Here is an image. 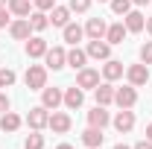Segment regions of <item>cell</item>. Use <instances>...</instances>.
Listing matches in <instances>:
<instances>
[{
    "mask_svg": "<svg viewBox=\"0 0 152 149\" xmlns=\"http://www.w3.org/2000/svg\"><path fill=\"white\" fill-rule=\"evenodd\" d=\"M23 82L29 91H44L47 88V67L44 64H29L26 73H23Z\"/></svg>",
    "mask_w": 152,
    "mask_h": 149,
    "instance_id": "1",
    "label": "cell"
},
{
    "mask_svg": "<svg viewBox=\"0 0 152 149\" xmlns=\"http://www.w3.org/2000/svg\"><path fill=\"white\" fill-rule=\"evenodd\" d=\"M85 53H88V58L108 61V58H111V44H108L105 38H91V41H88V47H85Z\"/></svg>",
    "mask_w": 152,
    "mask_h": 149,
    "instance_id": "2",
    "label": "cell"
},
{
    "mask_svg": "<svg viewBox=\"0 0 152 149\" xmlns=\"http://www.w3.org/2000/svg\"><path fill=\"white\" fill-rule=\"evenodd\" d=\"M44 61H47V70H61V67H67V50L64 47H47Z\"/></svg>",
    "mask_w": 152,
    "mask_h": 149,
    "instance_id": "3",
    "label": "cell"
},
{
    "mask_svg": "<svg viewBox=\"0 0 152 149\" xmlns=\"http://www.w3.org/2000/svg\"><path fill=\"white\" fill-rule=\"evenodd\" d=\"M47 123H50V111H47L44 105H35V108H29V114H26V126H29L32 131L47 129Z\"/></svg>",
    "mask_w": 152,
    "mask_h": 149,
    "instance_id": "4",
    "label": "cell"
},
{
    "mask_svg": "<svg viewBox=\"0 0 152 149\" xmlns=\"http://www.w3.org/2000/svg\"><path fill=\"white\" fill-rule=\"evenodd\" d=\"M126 79H129V85H134V88H140V85H146L149 82V64H129L126 67Z\"/></svg>",
    "mask_w": 152,
    "mask_h": 149,
    "instance_id": "5",
    "label": "cell"
},
{
    "mask_svg": "<svg viewBox=\"0 0 152 149\" xmlns=\"http://www.w3.org/2000/svg\"><path fill=\"white\" fill-rule=\"evenodd\" d=\"M114 102H117L120 108H134V102H137V88H134V85L114 88Z\"/></svg>",
    "mask_w": 152,
    "mask_h": 149,
    "instance_id": "6",
    "label": "cell"
},
{
    "mask_svg": "<svg viewBox=\"0 0 152 149\" xmlns=\"http://www.w3.org/2000/svg\"><path fill=\"white\" fill-rule=\"evenodd\" d=\"M70 126H73V120H70V114H67V111H53V114H50L47 129H53V134H67Z\"/></svg>",
    "mask_w": 152,
    "mask_h": 149,
    "instance_id": "7",
    "label": "cell"
},
{
    "mask_svg": "<svg viewBox=\"0 0 152 149\" xmlns=\"http://www.w3.org/2000/svg\"><path fill=\"white\" fill-rule=\"evenodd\" d=\"M111 123H114V129L120 131V134H129L134 129V111L132 108H120L117 117H111Z\"/></svg>",
    "mask_w": 152,
    "mask_h": 149,
    "instance_id": "8",
    "label": "cell"
},
{
    "mask_svg": "<svg viewBox=\"0 0 152 149\" xmlns=\"http://www.w3.org/2000/svg\"><path fill=\"white\" fill-rule=\"evenodd\" d=\"M76 85H79L82 91H94L96 85H99V70H94V67H82V70L76 73Z\"/></svg>",
    "mask_w": 152,
    "mask_h": 149,
    "instance_id": "9",
    "label": "cell"
},
{
    "mask_svg": "<svg viewBox=\"0 0 152 149\" xmlns=\"http://www.w3.org/2000/svg\"><path fill=\"white\" fill-rule=\"evenodd\" d=\"M61 102H64V91H61V88H44V91H41V105H44L47 111H56Z\"/></svg>",
    "mask_w": 152,
    "mask_h": 149,
    "instance_id": "10",
    "label": "cell"
},
{
    "mask_svg": "<svg viewBox=\"0 0 152 149\" xmlns=\"http://www.w3.org/2000/svg\"><path fill=\"white\" fill-rule=\"evenodd\" d=\"M9 35L15 38V41H26V38L32 35V23H29V18H18L9 23Z\"/></svg>",
    "mask_w": 152,
    "mask_h": 149,
    "instance_id": "11",
    "label": "cell"
},
{
    "mask_svg": "<svg viewBox=\"0 0 152 149\" xmlns=\"http://www.w3.org/2000/svg\"><path fill=\"white\" fill-rule=\"evenodd\" d=\"M123 23H126L129 32H143V26H146V15L137 12V9H129V12L123 15Z\"/></svg>",
    "mask_w": 152,
    "mask_h": 149,
    "instance_id": "12",
    "label": "cell"
},
{
    "mask_svg": "<svg viewBox=\"0 0 152 149\" xmlns=\"http://www.w3.org/2000/svg\"><path fill=\"white\" fill-rule=\"evenodd\" d=\"M111 123V114L105 111V105H96L88 111V126H94V129H105Z\"/></svg>",
    "mask_w": 152,
    "mask_h": 149,
    "instance_id": "13",
    "label": "cell"
},
{
    "mask_svg": "<svg viewBox=\"0 0 152 149\" xmlns=\"http://www.w3.org/2000/svg\"><path fill=\"white\" fill-rule=\"evenodd\" d=\"M126 73V67H123V61H117V58H108L105 64H102V79L105 82H117V79H123Z\"/></svg>",
    "mask_w": 152,
    "mask_h": 149,
    "instance_id": "14",
    "label": "cell"
},
{
    "mask_svg": "<svg viewBox=\"0 0 152 149\" xmlns=\"http://www.w3.org/2000/svg\"><path fill=\"white\" fill-rule=\"evenodd\" d=\"M82 102H85V91H82L79 85H73V88H67V91H64V105H67L70 111L82 108Z\"/></svg>",
    "mask_w": 152,
    "mask_h": 149,
    "instance_id": "15",
    "label": "cell"
},
{
    "mask_svg": "<svg viewBox=\"0 0 152 149\" xmlns=\"http://www.w3.org/2000/svg\"><path fill=\"white\" fill-rule=\"evenodd\" d=\"M102 140H105L102 129H94V126H88V129L82 131V143H85L88 149H99V146H102Z\"/></svg>",
    "mask_w": 152,
    "mask_h": 149,
    "instance_id": "16",
    "label": "cell"
},
{
    "mask_svg": "<svg viewBox=\"0 0 152 149\" xmlns=\"http://www.w3.org/2000/svg\"><path fill=\"white\" fill-rule=\"evenodd\" d=\"M105 32H108V23L102 18H88V23H85V35L88 38H105Z\"/></svg>",
    "mask_w": 152,
    "mask_h": 149,
    "instance_id": "17",
    "label": "cell"
},
{
    "mask_svg": "<svg viewBox=\"0 0 152 149\" xmlns=\"http://www.w3.org/2000/svg\"><path fill=\"white\" fill-rule=\"evenodd\" d=\"M20 126H23V120H20L15 111H6L0 114V131H6V134H12V131H18Z\"/></svg>",
    "mask_w": 152,
    "mask_h": 149,
    "instance_id": "18",
    "label": "cell"
},
{
    "mask_svg": "<svg viewBox=\"0 0 152 149\" xmlns=\"http://www.w3.org/2000/svg\"><path fill=\"white\" fill-rule=\"evenodd\" d=\"M70 15H73L70 6H53L50 9V23L53 26H67L70 23Z\"/></svg>",
    "mask_w": 152,
    "mask_h": 149,
    "instance_id": "19",
    "label": "cell"
},
{
    "mask_svg": "<svg viewBox=\"0 0 152 149\" xmlns=\"http://www.w3.org/2000/svg\"><path fill=\"white\" fill-rule=\"evenodd\" d=\"M44 53H47V41H44V38H38V35L26 38V56L29 58H41Z\"/></svg>",
    "mask_w": 152,
    "mask_h": 149,
    "instance_id": "20",
    "label": "cell"
},
{
    "mask_svg": "<svg viewBox=\"0 0 152 149\" xmlns=\"http://www.w3.org/2000/svg\"><path fill=\"white\" fill-rule=\"evenodd\" d=\"M129 35V29H126V23H123V20H117V23H111V26H108V32H105V41H108V44H123V38Z\"/></svg>",
    "mask_w": 152,
    "mask_h": 149,
    "instance_id": "21",
    "label": "cell"
},
{
    "mask_svg": "<svg viewBox=\"0 0 152 149\" xmlns=\"http://www.w3.org/2000/svg\"><path fill=\"white\" fill-rule=\"evenodd\" d=\"M94 96H96V105H111L114 102V85L111 82H102L94 88Z\"/></svg>",
    "mask_w": 152,
    "mask_h": 149,
    "instance_id": "22",
    "label": "cell"
},
{
    "mask_svg": "<svg viewBox=\"0 0 152 149\" xmlns=\"http://www.w3.org/2000/svg\"><path fill=\"white\" fill-rule=\"evenodd\" d=\"M61 35H64L67 44H73V47H76V44L85 38V29H82L79 23H67V26H61Z\"/></svg>",
    "mask_w": 152,
    "mask_h": 149,
    "instance_id": "23",
    "label": "cell"
},
{
    "mask_svg": "<svg viewBox=\"0 0 152 149\" xmlns=\"http://www.w3.org/2000/svg\"><path fill=\"white\" fill-rule=\"evenodd\" d=\"M29 23H32V32H44L47 26H50V15L47 12H29Z\"/></svg>",
    "mask_w": 152,
    "mask_h": 149,
    "instance_id": "24",
    "label": "cell"
},
{
    "mask_svg": "<svg viewBox=\"0 0 152 149\" xmlns=\"http://www.w3.org/2000/svg\"><path fill=\"white\" fill-rule=\"evenodd\" d=\"M85 61H88V53H85V50H79V47L67 50V64H70L73 70H82V67H85Z\"/></svg>",
    "mask_w": 152,
    "mask_h": 149,
    "instance_id": "25",
    "label": "cell"
},
{
    "mask_svg": "<svg viewBox=\"0 0 152 149\" xmlns=\"http://www.w3.org/2000/svg\"><path fill=\"white\" fill-rule=\"evenodd\" d=\"M6 6L15 18H29V0H9Z\"/></svg>",
    "mask_w": 152,
    "mask_h": 149,
    "instance_id": "26",
    "label": "cell"
},
{
    "mask_svg": "<svg viewBox=\"0 0 152 149\" xmlns=\"http://www.w3.org/2000/svg\"><path fill=\"white\" fill-rule=\"evenodd\" d=\"M23 149H44V134H41V131H32V134H26V140H23Z\"/></svg>",
    "mask_w": 152,
    "mask_h": 149,
    "instance_id": "27",
    "label": "cell"
},
{
    "mask_svg": "<svg viewBox=\"0 0 152 149\" xmlns=\"http://www.w3.org/2000/svg\"><path fill=\"white\" fill-rule=\"evenodd\" d=\"M15 79H18V76H15L12 67H0V88H12Z\"/></svg>",
    "mask_w": 152,
    "mask_h": 149,
    "instance_id": "28",
    "label": "cell"
},
{
    "mask_svg": "<svg viewBox=\"0 0 152 149\" xmlns=\"http://www.w3.org/2000/svg\"><path fill=\"white\" fill-rule=\"evenodd\" d=\"M108 3H111V12H114V15H120V18L132 9V0H108Z\"/></svg>",
    "mask_w": 152,
    "mask_h": 149,
    "instance_id": "29",
    "label": "cell"
},
{
    "mask_svg": "<svg viewBox=\"0 0 152 149\" xmlns=\"http://www.w3.org/2000/svg\"><path fill=\"white\" fill-rule=\"evenodd\" d=\"M67 6H70V12H88L91 9V0H70Z\"/></svg>",
    "mask_w": 152,
    "mask_h": 149,
    "instance_id": "30",
    "label": "cell"
},
{
    "mask_svg": "<svg viewBox=\"0 0 152 149\" xmlns=\"http://www.w3.org/2000/svg\"><path fill=\"white\" fill-rule=\"evenodd\" d=\"M140 61H143V64H152V41H146V44L140 47Z\"/></svg>",
    "mask_w": 152,
    "mask_h": 149,
    "instance_id": "31",
    "label": "cell"
},
{
    "mask_svg": "<svg viewBox=\"0 0 152 149\" xmlns=\"http://www.w3.org/2000/svg\"><path fill=\"white\" fill-rule=\"evenodd\" d=\"M32 6H35L38 12H50L56 6V0H32Z\"/></svg>",
    "mask_w": 152,
    "mask_h": 149,
    "instance_id": "32",
    "label": "cell"
},
{
    "mask_svg": "<svg viewBox=\"0 0 152 149\" xmlns=\"http://www.w3.org/2000/svg\"><path fill=\"white\" fill-rule=\"evenodd\" d=\"M12 23V12H9V6H0V26H9Z\"/></svg>",
    "mask_w": 152,
    "mask_h": 149,
    "instance_id": "33",
    "label": "cell"
},
{
    "mask_svg": "<svg viewBox=\"0 0 152 149\" xmlns=\"http://www.w3.org/2000/svg\"><path fill=\"white\" fill-rule=\"evenodd\" d=\"M9 105H12V102H9V96H6V93H0V114L9 111Z\"/></svg>",
    "mask_w": 152,
    "mask_h": 149,
    "instance_id": "34",
    "label": "cell"
},
{
    "mask_svg": "<svg viewBox=\"0 0 152 149\" xmlns=\"http://www.w3.org/2000/svg\"><path fill=\"white\" fill-rule=\"evenodd\" d=\"M132 149H152V140H137Z\"/></svg>",
    "mask_w": 152,
    "mask_h": 149,
    "instance_id": "35",
    "label": "cell"
},
{
    "mask_svg": "<svg viewBox=\"0 0 152 149\" xmlns=\"http://www.w3.org/2000/svg\"><path fill=\"white\" fill-rule=\"evenodd\" d=\"M143 29H146V32L152 35V18H146V26H143Z\"/></svg>",
    "mask_w": 152,
    "mask_h": 149,
    "instance_id": "36",
    "label": "cell"
},
{
    "mask_svg": "<svg viewBox=\"0 0 152 149\" xmlns=\"http://www.w3.org/2000/svg\"><path fill=\"white\" fill-rule=\"evenodd\" d=\"M149 0H132V6H146Z\"/></svg>",
    "mask_w": 152,
    "mask_h": 149,
    "instance_id": "37",
    "label": "cell"
},
{
    "mask_svg": "<svg viewBox=\"0 0 152 149\" xmlns=\"http://www.w3.org/2000/svg\"><path fill=\"white\" fill-rule=\"evenodd\" d=\"M146 140H152V123L146 126Z\"/></svg>",
    "mask_w": 152,
    "mask_h": 149,
    "instance_id": "38",
    "label": "cell"
},
{
    "mask_svg": "<svg viewBox=\"0 0 152 149\" xmlns=\"http://www.w3.org/2000/svg\"><path fill=\"white\" fill-rule=\"evenodd\" d=\"M56 149H73V146H70V143H58Z\"/></svg>",
    "mask_w": 152,
    "mask_h": 149,
    "instance_id": "39",
    "label": "cell"
},
{
    "mask_svg": "<svg viewBox=\"0 0 152 149\" xmlns=\"http://www.w3.org/2000/svg\"><path fill=\"white\" fill-rule=\"evenodd\" d=\"M114 149H132V146H126V143H117V146H114Z\"/></svg>",
    "mask_w": 152,
    "mask_h": 149,
    "instance_id": "40",
    "label": "cell"
},
{
    "mask_svg": "<svg viewBox=\"0 0 152 149\" xmlns=\"http://www.w3.org/2000/svg\"><path fill=\"white\" fill-rule=\"evenodd\" d=\"M6 3H9V0H0V6H6Z\"/></svg>",
    "mask_w": 152,
    "mask_h": 149,
    "instance_id": "41",
    "label": "cell"
},
{
    "mask_svg": "<svg viewBox=\"0 0 152 149\" xmlns=\"http://www.w3.org/2000/svg\"><path fill=\"white\" fill-rule=\"evenodd\" d=\"M99 3H108V0H99Z\"/></svg>",
    "mask_w": 152,
    "mask_h": 149,
    "instance_id": "42",
    "label": "cell"
}]
</instances>
